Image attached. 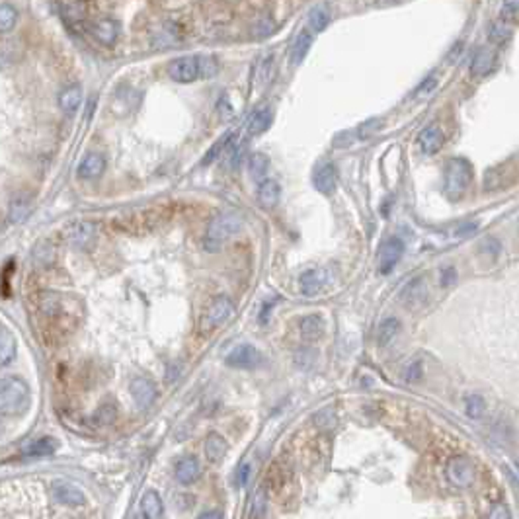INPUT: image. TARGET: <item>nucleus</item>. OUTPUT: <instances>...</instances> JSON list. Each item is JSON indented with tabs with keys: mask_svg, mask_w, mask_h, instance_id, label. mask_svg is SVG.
<instances>
[{
	"mask_svg": "<svg viewBox=\"0 0 519 519\" xmlns=\"http://www.w3.org/2000/svg\"><path fill=\"white\" fill-rule=\"evenodd\" d=\"M31 405V392L28 382L18 377H6L0 387V412L4 416H20L28 412Z\"/></svg>",
	"mask_w": 519,
	"mask_h": 519,
	"instance_id": "f257e3e1",
	"label": "nucleus"
},
{
	"mask_svg": "<svg viewBox=\"0 0 519 519\" xmlns=\"http://www.w3.org/2000/svg\"><path fill=\"white\" fill-rule=\"evenodd\" d=\"M242 229V219L237 213H221L217 215L211 223L207 225L203 246L209 252L221 250L225 242H229L230 237H235L238 230Z\"/></svg>",
	"mask_w": 519,
	"mask_h": 519,
	"instance_id": "f03ea898",
	"label": "nucleus"
},
{
	"mask_svg": "<svg viewBox=\"0 0 519 519\" xmlns=\"http://www.w3.org/2000/svg\"><path fill=\"white\" fill-rule=\"evenodd\" d=\"M473 182V166L465 159H451L443 168V190L451 199H459Z\"/></svg>",
	"mask_w": 519,
	"mask_h": 519,
	"instance_id": "7ed1b4c3",
	"label": "nucleus"
},
{
	"mask_svg": "<svg viewBox=\"0 0 519 519\" xmlns=\"http://www.w3.org/2000/svg\"><path fill=\"white\" fill-rule=\"evenodd\" d=\"M445 476L455 488H469L474 482V465L473 461L465 455L451 457L445 465Z\"/></svg>",
	"mask_w": 519,
	"mask_h": 519,
	"instance_id": "20e7f679",
	"label": "nucleus"
},
{
	"mask_svg": "<svg viewBox=\"0 0 519 519\" xmlns=\"http://www.w3.org/2000/svg\"><path fill=\"white\" fill-rule=\"evenodd\" d=\"M232 313H235V306H232V301L229 297L221 295V297L213 299L209 303V306H207L203 319H201V328L205 330V332L219 328L221 324L229 321Z\"/></svg>",
	"mask_w": 519,
	"mask_h": 519,
	"instance_id": "39448f33",
	"label": "nucleus"
},
{
	"mask_svg": "<svg viewBox=\"0 0 519 519\" xmlns=\"http://www.w3.org/2000/svg\"><path fill=\"white\" fill-rule=\"evenodd\" d=\"M405 256V242L397 237L387 238L379 248V256H377V267H379V274L389 275L400 258Z\"/></svg>",
	"mask_w": 519,
	"mask_h": 519,
	"instance_id": "423d86ee",
	"label": "nucleus"
},
{
	"mask_svg": "<svg viewBox=\"0 0 519 519\" xmlns=\"http://www.w3.org/2000/svg\"><path fill=\"white\" fill-rule=\"evenodd\" d=\"M168 75L174 82L188 85L199 78V55H183L168 65Z\"/></svg>",
	"mask_w": 519,
	"mask_h": 519,
	"instance_id": "0eeeda50",
	"label": "nucleus"
},
{
	"mask_svg": "<svg viewBox=\"0 0 519 519\" xmlns=\"http://www.w3.org/2000/svg\"><path fill=\"white\" fill-rule=\"evenodd\" d=\"M225 363L235 369H256L264 363V358L258 348L250 344H240L230 350L229 355L225 358Z\"/></svg>",
	"mask_w": 519,
	"mask_h": 519,
	"instance_id": "6e6552de",
	"label": "nucleus"
},
{
	"mask_svg": "<svg viewBox=\"0 0 519 519\" xmlns=\"http://www.w3.org/2000/svg\"><path fill=\"white\" fill-rule=\"evenodd\" d=\"M63 238L67 240V245L75 248H88L96 238V225L88 221L73 223L63 230Z\"/></svg>",
	"mask_w": 519,
	"mask_h": 519,
	"instance_id": "1a4fd4ad",
	"label": "nucleus"
},
{
	"mask_svg": "<svg viewBox=\"0 0 519 519\" xmlns=\"http://www.w3.org/2000/svg\"><path fill=\"white\" fill-rule=\"evenodd\" d=\"M51 490H53V496L59 504L69 505V508H80V505L86 504L85 492L78 488L77 484H73V482L55 481Z\"/></svg>",
	"mask_w": 519,
	"mask_h": 519,
	"instance_id": "9d476101",
	"label": "nucleus"
},
{
	"mask_svg": "<svg viewBox=\"0 0 519 519\" xmlns=\"http://www.w3.org/2000/svg\"><path fill=\"white\" fill-rule=\"evenodd\" d=\"M129 390L131 397L135 400V405H137L139 408H143V410L149 408V406L156 400V387H154L153 381H149L145 377L133 379L129 385Z\"/></svg>",
	"mask_w": 519,
	"mask_h": 519,
	"instance_id": "9b49d317",
	"label": "nucleus"
},
{
	"mask_svg": "<svg viewBox=\"0 0 519 519\" xmlns=\"http://www.w3.org/2000/svg\"><path fill=\"white\" fill-rule=\"evenodd\" d=\"M443 143H445V135H443V129L437 125V123L428 125V127L422 129V133L418 135V146H420V151L424 154L439 153Z\"/></svg>",
	"mask_w": 519,
	"mask_h": 519,
	"instance_id": "f8f14e48",
	"label": "nucleus"
},
{
	"mask_svg": "<svg viewBox=\"0 0 519 519\" xmlns=\"http://www.w3.org/2000/svg\"><path fill=\"white\" fill-rule=\"evenodd\" d=\"M496 67V51L492 47H481L476 49V53L471 63V75L476 78L486 77Z\"/></svg>",
	"mask_w": 519,
	"mask_h": 519,
	"instance_id": "ddd939ff",
	"label": "nucleus"
},
{
	"mask_svg": "<svg viewBox=\"0 0 519 519\" xmlns=\"http://www.w3.org/2000/svg\"><path fill=\"white\" fill-rule=\"evenodd\" d=\"M328 282V274L326 269H306L301 274L299 277V283H301V291L305 293L306 297H313V295H319L324 285Z\"/></svg>",
	"mask_w": 519,
	"mask_h": 519,
	"instance_id": "4468645a",
	"label": "nucleus"
},
{
	"mask_svg": "<svg viewBox=\"0 0 519 519\" xmlns=\"http://www.w3.org/2000/svg\"><path fill=\"white\" fill-rule=\"evenodd\" d=\"M336 178L338 176L334 164L326 162V164L319 166L316 172H314L313 176L314 188H316V191L322 193V196H330V193H334V190H336Z\"/></svg>",
	"mask_w": 519,
	"mask_h": 519,
	"instance_id": "2eb2a0df",
	"label": "nucleus"
},
{
	"mask_svg": "<svg viewBox=\"0 0 519 519\" xmlns=\"http://www.w3.org/2000/svg\"><path fill=\"white\" fill-rule=\"evenodd\" d=\"M104 170H106V161H104V156L98 153H90L86 154L82 162L78 164L77 168V174L78 178H82V180H96L100 176L104 174Z\"/></svg>",
	"mask_w": 519,
	"mask_h": 519,
	"instance_id": "dca6fc26",
	"label": "nucleus"
},
{
	"mask_svg": "<svg viewBox=\"0 0 519 519\" xmlns=\"http://www.w3.org/2000/svg\"><path fill=\"white\" fill-rule=\"evenodd\" d=\"M176 481L182 486H190L199 478V461L196 457H182L174 466Z\"/></svg>",
	"mask_w": 519,
	"mask_h": 519,
	"instance_id": "f3484780",
	"label": "nucleus"
},
{
	"mask_svg": "<svg viewBox=\"0 0 519 519\" xmlns=\"http://www.w3.org/2000/svg\"><path fill=\"white\" fill-rule=\"evenodd\" d=\"M31 211V198L28 193H16L14 198L10 199V205H8L6 219L10 225H20L26 221V217Z\"/></svg>",
	"mask_w": 519,
	"mask_h": 519,
	"instance_id": "a211bd4d",
	"label": "nucleus"
},
{
	"mask_svg": "<svg viewBox=\"0 0 519 519\" xmlns=\"http://www.w3.org/2000/svg\"><path fill=\"white\" fill-rule=\"evenodd\" d=\"M227 453H229V443H227V439H225L221 434H217V432L207 434L205 457L209 459L211 463H221L223 459L227 457Z\"/></svg>",
	"mask_w": 519,
	"mask_h": 519,
	"instance_id": "6ab92c4d",
	"label": "nucleus"
},
{
	"mask_svg": "<svg viewBox=\"0 0 519 519\" xmlns=\"http://www.w3.org/2000/svg\"><path fill=\"white\" fill-rule=\"evenodd\" d=\"M92 33H94V38L98 39L102 46H114L115 41H117V36H119V23L115 22L114 18H104V20L96 22Z\"/></svg>",
	"mask_w": 519,
	"mask_h": 519,
	"instance_id": "aec40b11",
	"label": "nucleus"
},
{
	"mask_svg": "<svg viewBox=\"0 0 519 519\" xmlns=\"http://www.w3.org/2000/svg\"><path fill=\"white\" fill-rule=\"evenodd\" d=\"M282 198V188L275 180H264L258 188V203L264 209H274Z\"/></svg>",
	"mask_w": 519,
	"mask_h": 519,
	"instance_id": "412c9836",
	"label": "nucleus"
},
{
	"mask_svg": "<svg viewBox=\"0 0 519 519\" xmlns=\"http://www.w3.org/2000/svg\"><path fill=\"white\" fill-rule=\"evenodd\" d=\"M80 102H82V88L78 85L67 86V88L59 94V107H61L65 115L77 114Z\"/></svg>",
	"mask_w": 519,
	"mask_h": 519,
	"instance_id": "4be33fe9",
	"label": "nucleus"
},
{
	"mask_svg": "<svg viewBox=\"0 0 519 519\" xmlns=\"http://www.w3.org/2000/svg\"><path fill=\"white\" fill-rule=\"evenodd\" d=\"M57 449H59V442L55 437H39L23 449V457H49Z\"/></svg>",
	"mask_w": 519,
	"mask_h": 519,
	"instance_id": "5701e85b",
	"label": "nucleus"
},
{
	"mask_svg": "<svg viewBox=\"0 0 519 519\" xmlns=\"http://www.w3.org/2000/svg\"><path fill=\"white\" fill-rule=\"evenodd\" d=\"M299 328H301V336L305 338L306 342H316L324 334V321L319 314H309L301 321Z\"/></svg>",
	"mask_w": 519,
	"mask_h": 519,
	"instance_id": "b1692460",
	"label": "nucleus"
},
{
	"mask_svg": "<svg viewBox=\"0 0 519 519\" xmlns=\"http://www.w3.org/2000/svg\"><path fill=\"white\" fill-rule=\"evenodd\" d=\"M141 510L146 519H159L164 515V505H162V498L159 496L156 490H146L145 496L141 500Z\"/></svg>",
	"mask_w": 519,
	"mask_h": 519,
	"instance_id": "393cba45",
	"label": "nucleus"
},
{
	"mask_svg": "<svg viewBox=\"0 0 519 519\" xmlns=\"http://www.w3.org/2000/svg\"><path fill=\"white\" fill-rule=\"evenodd\" d=\"M311 47H313V33H311L309 30H303L297 36V39L293 41V47H291V53H289L291 65H299V63H303V59L306 57V53H309V49H311Z\"/></svg>",
	"mask_w": 519,
	"mask_h": 519,
	"instance_id": "a878e982",
	"label": "nucleus"
},
{
	"mask_svg": "<svg viewBox=\"0 0 519 519\" xmlns=\"http://www.w3.org/2000/svg\"><path fill=\"white\" fill-rule=\"evenodd\" d=\"M272 122H274L272 107H260L258 112H254L252 117L248 119V133L250 135H262L264 131L269 129Z\"/></svg>",
	"mask_w": 519,
	"mask_h": 519,
	"instance_id": "bb28decb",
	"label": "nucleus"
},
{
	"mask_svg": "<svg viewBox=\"0 0 519 519\" xmlns=\"http://www.w3.org/2000/svg\"><path fill=\"white\" fill-rule=\"evenodd\" d=\"M426 295H428V289H426V282L424 277H416L412 282L408 283L402 291V299H405L408 305H420L426 301Z\"/></svg>",
	"mask_w": 519,
	"mask_h": 519,
	"instance_id": "cd10ccee",
	"label": "nucleus"
},
{
	"mask_svg": "<svg viewBox=\"0 0 519 519\" xmlns=\"http://www.w3.org/2000/svg\"><path fill=\"white\" fill-rule=\"evenodd\" d=\"M400 332V321L395 319V316H389V319H385V321L379 324V330H377V342L381 348L385 346H389L397 334Z\"/></svg>",
	"mask_w": 519,
	"mask_h": 519,
	"instance_id": "c85d7f7f",
	"label": "nucleus"
},
{
	"mask_svg": "<svg viewBox=\"0 0 519 519\" xmlns=\"http://www.w3.org/2000/svg\"><path fill=\"white\" fill-rule=\"evenodd\" d=\"M248 170H250V176H252L254 182L262 183L266 180L267 170H269V159L264 153L250 154V159H248Z\"/></svg>",
	"mask_w": 519,
	"mask_h": 519,
	"instance_id": "c756f323",
	"label": "nucleus"
},
{
	"mask_svg": "<svg viewBox=\"0 0 519 519\" xmlns=\"http://www.w3.org/2000/svg\"><path fill=\"white\" fill-rule=\"evenodd\" d=\"M16 358V340L14 336L2 330V336H0V363L2 365H10Z\"/></svg>",
	"mask_w": 519,
	"mask_h": 519,
	"instance_id": "7c9ffc66",
	"label": "nucleus"
},
{
	"mask_svg": "<svg viewBox=\"0 0 519 519\" xmlns=\"http://www.w3.org/2000/svg\"><path fill=\"white\" fill-rule=\"evenodd\" d=\"M330 23V10L326 6H316L309 14V28L313 33H321Z\"/></svg>",
	"mask_w": 519,
	"mask_h": 519,
	"instance_id": "2f4dec72",
	"label": "nucleus"
},
{
	"mask_svg": "<svg viewBox=\"0 0 519 519\" xmlns=\"http://www.w3.org/2000/svg\"><path fill=\"white\" fill-rule=\"evenodd\" d=\"M465 412L473 420H481L486 412V400L481 395H469L465 398Z\"/></svg>",
	"mask_w": 519,
	"mask_h": 519,
	"instance_id": "473e14b6",
	"label": "nucleus"
},
{
	"mask_svg": "<svg viewBox=\"0 0 519 519\" xmlns=\"http://www.w3.org/2000/svg\"><path fill=\"white\" fill-rule=\"evenodd\" d=\"M510 38H512V30H510V26L505 23V20L492 23V28H490V41H492V43L504 46V43L510 41Z\"/></svg>",
	"mask_w": 519,
	"mask_h": 519,
	"instance_id": "72a5a7b5",
	"label": "nucleus"
},
{
	"mask_svg": "<svg viewBox=\"0 0 519 519\" xmlns=\"http://www.w3.org/2000/svg\"><path fill=\"white\" fill-rule=\"evenodd\" d=\"M16 20H18V12H16L14 6H10L8 2H4L0 6V30L8 33L16 26Z\"/></svg>",
	"mask_w": 519,
	"mask_h": 519,
	"instance_id": "f704fd0d",
	"label": "nucleus"
},
{
	"mask_svg": "<svg viewBox=\"0 0 519 519\" xmlns=\"http://www.w3.org/2000/svg\"><path fill=\"white\" fill-rule=\"evenodd\" d=\"M53 258H55V246L51 245V242L43 240V242H39V245L36 246V250H33V260H36L38 264L47 266V264L53 262Z\"/></svg>",
	"mask_w": 519,
	"mask_h": 519,
	"instance_id": "c9c22d12",
	"label": "nucleus"
},
{
	"mask_svg": "<svg viewBox=\"0 0 519 519\" xmlns=\"http://www.w3.org/2000/svg\"><path fill=\"white\" fill-rule=\"evenodd\" d=\"M219 73V63L209 55H199V78H213Z\"/></svg>",
	"mask_w": 519,
	"mask_h": 519,
	"instance_id": "e433bc0d",
	"label": "nucleus"
},
{
	"mask_svg": "<svg viewBox=\"0 0 519 519\" xmlns=\"http://www.w3.org/2000/svg\"><path fill=\"white\" fill-rule=\"evenodd\" d=\"M250 515H252V518H264V515H266V492H264V488L256 490Z\"/></svg>",
	"mask_w": 519,
	"mask_h": 519,
	"instance_id": "4c0bfd02",
	"label": "nucleus"
},
{
	"mask_svg": "<svg viewBox=\"0 0 519 519\" xmlns=\"http://www.w3.org/2000/svg\"><path fill=\"white\" fill-rule=\"evenodd\" d=\"M502 20L510 22V20H518L519 18V0H504L502 2Z\"/></svg>",
	"mask_w": 519,
	"mask_h": 519,
	"instance_id": "58836bf2",
	"label": "nucleus"
},
{
	"mask_svg": "<svg viewBox=\"0 0 519 519\" xmlns=\"http://www.w3.org/2000/svg\"><path fill=\"white\" fill-rule=\"evenodd\" d=\"M422 373H424V367H422V361H412V363H408L405 369V377L406 382H416L422 379Z\"/></svg>",
	"mask_w": 519,
	"mask_h": 519,
	"instance_id": "ea45409f",
	"label": "nucleus"
},
{
	"mask_svg": "<svg viewBox=\"0 0 519 519\" xmlns=\"http://www.w3.org/2000/svg\"><path fill=\"white\" fill-rule=\"evenodd\" d=\"M96 418L102 426H107L115 420V406L114 405H104L100 406L98 412H96Z\"/></svg>",
	"mask_w": 519,
	"mask_h": 519,
	"instance_id": "a19ab883",
	"label": "nucleus"
},
{
	"mask_svg": "<svg viewBox=\"0 0 519 519\" xmlns=\"http://www.w3.org/2000/svg\"><path fill=\"white\" fill-rule=\"evenodd\" d=\"M435 86H437V77H435V75H429V77L418 86V90L414 92V96H416V98H424V96H428V94H432V92L435 90Z\"/></svg>",
	"mask_w": 519,
	"mask_h": 519,
	"instance_id": "79ce46f5",
	"label": "nucleus"
},
{
	"mask_svg": "<svg viewBox=\"0 0 519 519\" xmlns=\"http://www.w3.org/2000/svg\"><path fill=\"white\" fill-rule=\"evenodd\" d=\"M481 252L496 260L500 256V242H498L496 238H484L481 245Z\"/></svg>",
	"mask_w": 519,
	"mask_h": 519,
	"instance_id": "37998d69",
	"label": "nucleus"
},
{
	"mask_svg": "<svg viewBox=\"0 0 519 519\" xmlns=\"http://www.w3.org/2000/svg\"><path fill=\"white\" fill-rule=\"evenodd\" d=\"M382 127V122L381 119H371V122L363 123L361 127H359V137H369V135H373L377 131Z\"/></svg>",
	"mask_w": 519,
	"mask_h": 519,
	"instance_id": "c03bdc74",
	"label": "nucleus"
},
{
	"mask_svg": "<svg viewBox=\"0 0 519 519\" xmlns=\"http://www.w3.org/2000/svg\"><path fill=\"white\" fill-rule=\"evenodd\" d=\"M455 282H457V269H455V267L449 266L445 267V269H442V277H439L442 287H451Z\"/></svg>",
	"mask_w": 519,
	"mask_h": 519,
	"instance_id": "a18cd8bd",
	"label": "nucleus"
},
{
	"mask_svg": "<svg viewBox=\"0 0 519 519\" xmlns=\"http://www.w3.org/2000/svg\"><path fill=\"white\" fill-rule=\"evenodd\" d=\"M488 518H492V519L512 518V512L508 510V505H505V504H498V505H494L492 510H490V512H488Z\"/></svg>",
	"mask_w": 519,
	"mask_h": 519,
	"instance_id": "49530a36",
	"label": "nucleus"
},
{
	"mask_svg": "<svg viewBox=\"0 0 519 519\" xmlns=\"http://www.w3.org/2000/svg\"><path fill=\"white\" fill-rule=\"evenodd\" d=\"M250 471H252V466L248 465V463H245V465H240V469H238V473H237V482L240 484V486H245L246 482H248V476H250Z\"/></svg>",
	"mask_w": 519,
	"mask_h": 519,
	"instance_id": "de8ad7c7",
	"label": "nucleus"
},
{
	"mask_svg": "<svg viewBox=\"0 0 519 519\" xmlns=\"http://www.w3.org/2000/svg\"><path fill=\"white\" fill-rule=\"evenodd\" d=\"M199 518H223L221 512H201Z\"/></svg>",
	"mask_w": 519,
	"mask_h": 519,
	"instance_id": "09e8293b",
	"label": "nucleus"
}]
</instances>
